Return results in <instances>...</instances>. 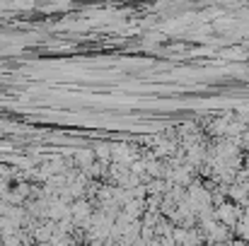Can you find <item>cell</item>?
<instances>
[{
  "label": "cell",
  "instance_id": "cell-1",
  "mask_svg": "<svg viewBox=\"0 0 249 246\" xmlns=\"http://www.w3.org/2000/svg\"><path fill=\"white\" fill-rule=\"evenodd\" d=\"M240 208L235 205V203H230V200H225L223 205H218L215 210H213V215H215V222L218 225H225L228 230H232L237 222H240Z\"/></svg>",
  "mask_w": 249,
  "mask_h": 246
},
{
  "label": "cell",
  "instance_id": "cell-2",
  "mask_svg": "<svg viewBox=\"0 0 249 246\" xmlns=\"http://www.w3.org/2000/svg\"><path fill=\"white\" fill-rule=\"evenodd\" d=\"M232 230H228L225 225H215L211 227V232L206 234V244H223V242H232Z\"/></svg>",
  "mask_w": 249,
  "mask_h": 246
},
{
  "label": "cell",
  "instance_id": "cell-3",
  "mask_svg": "<svg viewBox=\"0 0 249 246\" xmlns=\"http://www.w3.org/2000/svg\"><path fill=\"white\" fill-rule=\"evenodd\" d=\"M97 152H99V157H102V160H109V157H111L107 145H99V148H97Z\"/></svg>",
  "mask_w": 249,
  "mask_h": 246
},
{
  "label": "cell",
  "instance_id": "cell-4",
  "mask_svg": "<svg viewBox=\"0 0 249 246\" xmlns=\"http://www.w3.org/2000/svg\"><path fill=\"white\" fill-rule=\"evenodd\" d=\"M232 246H249L247 242H240V239H232Z\"/></svg>",
  "mask_w": 249,
  "mask_h": 246
}]
</instances>
